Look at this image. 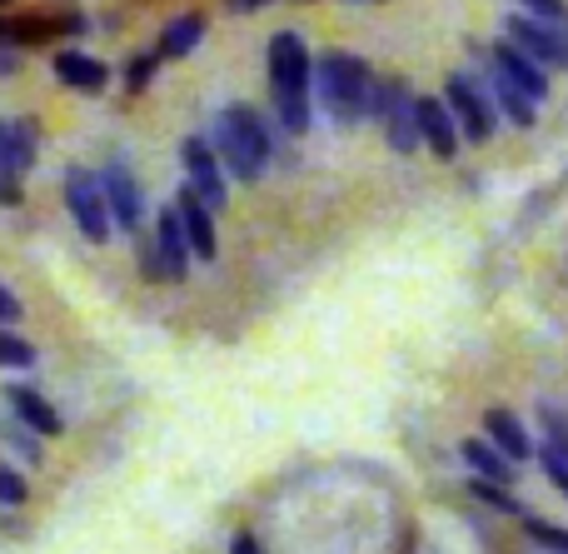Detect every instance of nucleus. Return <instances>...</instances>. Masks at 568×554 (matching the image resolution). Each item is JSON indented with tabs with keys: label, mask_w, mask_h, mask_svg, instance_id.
<instances>
[{
	"label": "nucleus",
	"mask_w": 568,
	"mask_h": 554,
	"mask_svg": "<svg viewBox=\"0 0 568 554\" xmlns=\"http://www.w3.org/2000/svg\"><path fill=\"white\" fill-rule=\"evenodd\" d=\"M270 90H275L280 125L290 135H304L314 125V60L294 30L270 36Z\"/></svg>",
	"instance_id": "nucleus-1"
},
{
	"label": "nucleus",
	"mask_w": 568,
	"mask_h": 554,
	"mask_svg": "<svg viewBox=\"0 0 568 554\" xmlns=\"http://www.w3.org/2000/svg\"><path fill=\"white\" fill-rule=\"evenodd\" d=\"M314 95L334 125H359V120H369L374 70L349 50H324L314 60Z\"/></svg>",
	"instance_id": "nucleus-2"
},
{
	"label": "nucleus",
	"mask_w": 568,
	"mask_h": 554,
	"mask_svg": "<svg viewBox=\"0 0 568 554\" xmlns=\"http://www.w3.org/2000/svg\"><path fill=\"white\" fill-rule=\"evenodd\" d=\"M210 145H215V155L230 165V175L250 185V180L265 175V160H270V150H275V140H270L265 120H260L250 105H225L215 115Z\"/></svg>",
	"instance_id": "nucleus-3"
},
{
	"label": "nucleus",
	"mask_w": 568,
	"mask_h": 554,
	"mask_svg": "<svg viewBox=\"0 0 568 554\" xmlns=\"http://www.w3.org/2000/svg\"><path fill=\"white\" fill-rule=\"evenodd\" d=\"M444 105H449L454 125H459V135L469 140V145H484V140H494L499 110H494L489 90L474 85L469 75H449V80H444Z\"/></svg>",
	"instance_id": "nucleus-4"
},
{
	"label": "nucleus",
	"mask_w": 568,
	"mask_h": 554,
	"mask_svg": "<svg viewBox=\"0 0 568 554\" xmlns=\"http://www.w3.org/2000/svg\"><path fill=\"white\" fill-rule=\"evenodd\" d=\"M65 205H70V220H75V230L90 240V245H105L110 230H115V220H110V205H105V190H100V175H90V170L70 165L65 170Z\"/></svg>",
	"instance_id": "nucleus-5"
},
{
	"label": "nucleus",
	"mask_w": 568,
	"mask_h": 554,
	"mask_svg": "<svg viewBox=\"0 0 568 554\" xmlns=\"http://www.w3.org/2000/svg\"><path fill=\"white\" fill-rule=\"evenodd\" d=\"M504 40L519 46L534 66H564L568 70V26L534 20V16H509L504 20Z\"/></svg>",
	"instance_id": "nucleus-6"
},
{
	"label": "nucleus",
	"mask_w": 568,
	"mask_h": 554,
	"mask_svg": "<svg viewBox=\"0 0 568 554\" xmlns=\"http://www.w3.org/2000/svg\"><path fill=\"white\" fill-rule=\"evenodd\" d=\"M180 165H185L190 190L200 195V205H205L210 215H220V210H225V200H230V190H225V175H220L215 145H210L205 135H190L185 145H180Z\"/></svg>",
	"instance_id": "nucleus-7"
},
{
	"label": "nucleus",
	"mask_w": 568,
	"mask_h": 554,
	"mask_svg": "<svg viewBox=\"0 0 568 554\" xmlns=\"http://www.w3.org/2000/svg\"><path fill=\"white\" fill-rule=\"evenodd\" d=\"M100 190H105L110 220H115L120 230H140V220H145V195H140V180L130 175L125 160H110V165L100 170Z\"/></svg>",
	"instance_id": "nucleus-8"
},
{
	"label": "nucleus",
	"mask_w": 568,
	"mask_h": 554,
	"mask_svg": "<svg viewBox=\"0 0 568 554\" xmlns=\"http://www.w3.org/2000/svg\"><path fill=\"white\" fill-rule=\"evenodd\" d=\"M40 155V125L30 115L0 120V175L20 180Z\"/></svg>",
	"instance_id": "nucleus-9"
},
{
	"label": "nucleus",
	"mask_w": 568,
	"mask_h": 554,
	"mask_svg": "<svg viewBox=\"0 0 568 554\" xmlns=\"http://www.w3.org/2000/svg\"><path fill=\"white\" fill-rule=\"evenodd\" d=\"M414 120H419V145H429L439 160H449L459 150V125H454L449 105L434 95H414Z\"/></svg>",
	"instance_id": "nucleus-10"
},
{
	"label": "nucleus",
	"mask_w": 568,
	"mask_h": 554,
	"mask_svg": "<svg viewBox=\"0 0 568 554\" xmlns=\"http://www.w3.org/2000/svg\"><path fill=\"white\" fill-rule=\"evenodd\" d=\"M489 66L499 70V75L509 80L514 90H524V95H529L534 105H539V100L549 95V75H544V66H534V60L524 56L519 46H509V40H499V46L489 50Z\"/></svg>",
	"instance_id": "nucleus-11"
},
{
	"label": "nucleus",
	"mask_w": 568,
	"mask_h": 554,
	"mask_svg": "<svg viewBox=\"0 0 568 554\" xmlns=\"http://www.w3.org/2000/svg\"><path fill=\"white\" fill-rule=\"evenodd\" d=\"M6 405H10V415L20 420L26 430H36V435H45V440H55L60 430H65V420H60V410L50 405L40 390H30V385H6Z\"/></svg>",
	"instance_id": "nucleus-12"
},
{
	"label": "nucleus",
	"mask_w": 568,
	"mask_h": 554,
	"mask_svg": "<svg viewBox=\"0 0 568 554\" xmlns=\"http://www.w3.org/2000/svg\"><path fill=\"white\" fill-rule=\"evenodd\" d=\"M484 440H489V445L499 450L509 465L534 460V435L524 430L519 415H509V410H484Z\"/></svg>",
	"instance_id": "nucleus-13"
},
{
	"label": "nucleus",
	"mask_w": 568,
	"mask_h": 554,
	"mask_svg": "<svg viewBox=\"0 0 568 554\" xmlns=\"http://www.w3.org/2000/svg\"><path fill=\"white\" fill-rule=\"evenodd\" d=\"M175 215H180V225H185V240H190V250H195V260H205V265H210V260H215V250H220L215 215L200 205V195L190 185L175 195Z\"/></svg>",
	"instance_id": "nucleus-14"
},
{
	"label": "nucleus",
	"mask_w": 568,
	"mask_h": 554,
	"mask_svg": "<svg viewBox=\"0 0 568 554\" xmlns=\"http://www.w3.org/2000/svg\"><path fill=\"white\" fill-rule=\"evenodd\" d=\"M155 250H160V260H165V280H185L190 275V260H195V250H190V240H185V225H180V215H175V205L160 215V225H155Z\"/></svg>",
	"instance_id": "nucleus-15"
},
{
	"label": "nucleus",
	"mask_w": 568,
	"mask_h": 554,
	"mask_svg": "<svg viewBox=\"0 0 568 554\" xmlns=\"http://www.w3.org/2000/svg\"><path fill=\"white\" fill-rule=\"evenodd\" d=\"M55 75H60V85H70V90H90V95L110 85L105 60L85 56V50H60V56H55Z\"/></svg>",
	"instance_id": "nucleus-16"
},
{
	"label": "nucleus",
	"mask_w": 568,
	"mask_h": 554,
	"mask_svg": "<svg viewBox=\"0 0 568 554\" xmlns=\"http://www.w3.org/2000/svg\"><path fill=\"white\" fill-rule=\"evenodd\" d=\"M459 455H464V465L474 470V480H489V485H504V490L514 485V465L489 445V440H464Z\"/></svg>",
	"instance_id": "nucleus-17"
},
{
	"label": "nucleus",
	"mask_w": 568,
	"mask_h": 554,
	"mask_svg": "<svg viewBox=\"0 0 568 554\" xmlns=\"http://www.w3.org/2000/svg\"><path fill=\"white\" fill-rule=\"evenodd\" d=\"M489 100H494V110H499L504 120H514L519 130H529L534 120H539V105H534V100L524 95V90H514L494 66H489Z\"/></svg>",
	"instance_id": "nucleus-18"
},
{
	"label": "nucleus",
	"mask_w": 568,
	"mask_h": 554,
	"mask_svg": "<svg viewBox=\"0 0 568 554\" xmlns=\"http://www.w3.org/2000/svg\"><path fill=\"white\" fill-rule=\"evenodd\" d=\"M205 40V16H175L160 30V60H180Z\"/></svg>",
	"instance_id": "nucleus-19"
},
{
	"label": "nucleus",
	"mask_w": 568,
	"mask_h": 554,
	"mask_svg": "<svg viewBox=\"0 0 568 554\" xmlns=\"http://www.w3.org/2000/svg\"><path fill=\"white\" fill-rule=\"evenodd\" d=\"M0 445H6L16 460H26V465H40V435L20 425L16 415H0Z\"/></svg>",
	"instance_id": "nucleus-20"
},
{
	"label": "nucleus",
	"mask_w": 568,
	"mask_h": 554,
	"mask_svg": "<svg viewBox=\"0 0 568 554\" xmlns=\"http://www.w3.org/2000/svg\"><path fill=\"white\" fill-rule=\"evenodd\" d=\"M36 365V345L16 330H0V370H30Z\"/></svg>",
	"instance_id": "nucleus-21"
},
{
	"label": "nucleus",
	"mask_w": 568,
	"mask_h": 554,
	"mask_svg": "<svg viewBox=\"0 0 568 554\" xmlns=\"http://www.w3.org/2000/svg\"><path fill=\"white\" fill-rule=\"evenodd\" d=\"M534 455H539V465H544V475H549V485L568 500V450H559V445H549V440H544Z\"/></svg>",
	"instance_id": "nucleus-22"
},
{
	"label": "nucleus",
	"mask_w": 568,
	"mask_h": 554,
	"mask_svg": "<svg viewBox=\"0 0 568 554\" xmlns=\"http://www.w3.org/2000/svg\"><path fill=\"white\" fill-rule=\"evenodd\" d=\"M524 530H529L534 545H544L549 554H568V530L549 525V520H534V515H524Z\"/></svg>",
	"instance_id": "nucleus-23"
},
{
	"label": "nucleus",
	"mask_w": 568,
	"mask_h": 554,
	"mask_svg": "<svg viewBox=\"0 0 568 554\" xmlns=\"http://www.w3.org/2000/svg\"><path fill=\"white\" fill-rule=\"evenodd\" d=\"M26 500H30L26 475H20L16 465H6V460H0V505H6V510H20Z\"/></svg>",
	"instance_id": "nucleus-24"
},
{
	"label": "nucleus",
	"mask_w": 568,
	"mask_h": 554,
	"mask_svg": "<svg viewBox=\"0 0 568 554\" xmlns=\"http://www.w3.org/2000/svg\"><path fill=\"white\" fill-rule=\"evenodd\" d=\"M469 490H474V500H484V505L499 510V515H524V510L509 500V490H504V485H489V480H469Z\"/></svg>",
	"instance_id": "nucleus-25"
},
{
	"label": "nucleus",
	"mask_w": 568,
	"mask_h": 554,
	"mask_svg": "<svg viewBox=\"0 0 568 554\" xmlns=\"http://www.w3.org/2000/svg\"><path fill=\"white\" fill-rule=\"evenodd\" d=\"M155 66H160V50H150V56H135V60H130V70H125V90H145V85H150V75H155Z\"/></svg>",
	"instance_id": "nucleus-26"
},
{
	"label": "nucleus",
	"mask_w": 568,
	"mask_h": 554,
	"mask_svg": "<svg viewBox=\"0 0 568 554\" xmlns=\"http://www.w3.org/2000/svg\"><path fill=\"white\" fill-rule=\"evenodd\" d=\"M534 20H554V26H568V0H519Z\"/></svg>",
	"instance_id": "nucleus-27"
},
{
	"label": "nucleus",
	"mask_w": 568,
	"mask_h": 554,
	"mask_svg": "<svg viewBox=\"0 0 568 554\" xmlns=\"http://www.w3.org/2000/svg\"><path fill=\"white\" fill-rule=\"evenodd\" d=\"M16 320H20V300H16V290L0 285V330H10Z\"/></svg>",
	"instance_id": "nucleus-28"
},
{
	"label": "nucleus",
	"mask_w": 568,
	"mask_h": 554,
	"mask_svg": "<svg viewBox=\"0 0 568 554\" xmlns=\"http://www.w3.org/2000/svg\"><path fill=\"white\" fill-rule=\"evenodd\" d=\"M230 554H265V550H260L255 535H235V540H230Z\"/></svg>",
	"instance_id": "nucleus-29"
},
{
	"label": "nucleus",
	"mask_w": 568,
	"mask_h": 554,
	"mask_svg": "<svg viewBox=\"0 0 568 554\" xmlns=\"http://www.w3.org/2000/svg\"><path fill=\"white\" fill-rule=\"evenodd\" d=\"M0 70H6V75L16 70V50H0Z\"/></svg>",
	"instance_id": "nucleus-30"
},
{
	"label": "nucleus",
	"mask_w": 568,
	"mask_h": 554,
	"mask_svg": "<svg viewBox=\"0 0 568 554\" xmlns=\"http://www.w3.org/2000/svg\"><path fill=\"white\" fill-rule=\"evenodd\" d=\"M230 10H255V6H265V0H225Z\"/></svg>",
	"instance_id": "nucleus-31"
}]
</instances>
